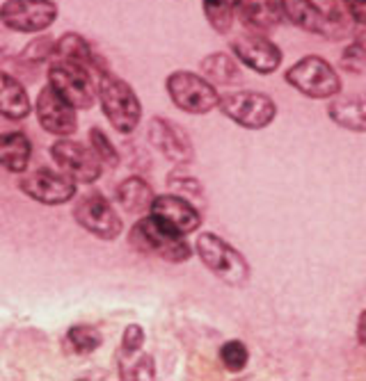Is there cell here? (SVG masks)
Here are the masks:
<instances>
[{
  "label": "cell",
  "mask_w": 366,
  "mask_h": 381,
  "mask_svg": "<svg viewBox=\"0 0 366 381\" xmlns=\"http://www.w3.org/2000/svg\"><path fill=\"white\" fill-rule=\"evenodd\" d=\"M128 244L142 256H154L165 263H186L192 249L181 233L158 222L154 215H145L128 231Z\"/></svg>",
  "instance_id": "obj_1"
},
{
  "label": "cell",
  "mask_w": 366,
  "mask_h": 381,
  "mask_svg": "<svg viewBox=\"0 0 366 381\" xmlns=\"http://www.w3.org/2000/svg\"><path fill=\"white\" fill-rule=\"evenodd\" d=\"M101 110L117 132L131 135L142 119V103L135 89L126 80L117 78L115 74H106L99 78V98Z\"/></svg>",
  "instance_id": "obj_2"
},
{
  "label": "cell",
  "mask_w": 366,
  "mask_h": 381,
  "mask_svg": "<svg viewBox=\"0 0 366 381\" xmlns=\"http://www.w3.org/2000/svg\"><path fill=\"white\" fill-rule=\"evenodd\" d=\"M48 82L69 106L76 110H89L99 98V82L94 80V74L76 62L53 55L48 62Z\"/></svg>",
  "instance_id": "obj_3"
},
{
  "label": "cell",
  "mask_w": 366,
  "mask_h": 381,
  "mask_svg": "<svg viewBox=\"0 0 366 381\" xmlns=\"http://www.w3.org/2000/svg\"><path fill=\"white\" fill-rule=\"evenodd\" d=\"M195 251L199 261L218 276L220 281L229 285H243L250 279V265L243 258L238 249H233L216 233H201L195 242Z\"/></svg>",
  "instance_id": "obj_4"
},
{
  "label": "cell",
  "mask_w": 366,
  "mask_h": 381,
  "mask_svg": "<svg viewBox=\"0 0 366 381\" xmlns=\"http://www.w3.org/2000/svg\"><path fill=\"white\" fill-rule=\"evenodd\" d=\"M165 89L172 103L179 110L188 112V115H209L220 103L216 85L209 82L204 76L192 74V71H174V74H170L165 80Z\"/></svg>",
  "instance_id": "obj_5"
},
{
  "label": "cell",
  "mask_w": 366,
  "mask_h": 381,
  "mask_svg": "<svg viewBox=\"0 0 366 381\" xmlns=\"http://www.w3.org/2000/svg\"><path fill=\"white\" fill-rule=\"evenodd\" d=\"M71 215H74L80 229L99 240L113 242L124 231V222H121L119 212L101 192H87L83 197H78Z\"/></svg>",
  "instance_id": "obj_6"
},
{
  "label": "cell",
  "mask_w": 366,
  "mask_h": 381,
  "mask_svg": "<svg viewBox=\"0 0 366 381\" xmlns=\"http://www.w3.org/2000/svg\"><path fill=\"white\" fill-rule=\"evenodd\" d=\"M282 16L307 33L334 37L343 23V9L328 0H279Z\"/></svg>",
  "instance_id": "obj_7"
},
{
  "label": "cell",
  "mask_w": 366,
  "mask_h": 381,
  "mask_svg": "<svg viewBox=\"0 0 366 381\" xmlns=\"http://www.w3.org/2000/svg\"><path fill=\"white\" fill-rule=\"evenodd\" d=\"M287 82L309 98H332L341 91V78L337 69L316 55L296 62L287 71Z\"/></svg>",
  "instance_id": "obj_8"
},
{
  "label": "cell",
  "mask_w": 366,
  "mask_h": 381,
  "mask_svg": "<svg viewBox=\"0 0 366 381\" xmlns=\"http://www.w3.org/2000/svg\"><path fill=\"white\" fill-rule=\"evenodd\" d=\"M218 108L233 123L250 130L266 128L268 123H272L274 115H277L274 101L261 94V91H231L227 96H220Z\"/></svg>",
  "instance_id": "obj_9"
},
{
  "label": "cell",
  "mask_w": 366,
  "mask_h": 381,
  "mask_svg": "<svg viewBox=\"0 0 366 381\" xmlns=\"http://www.w3.org/2000/svg\"><path fill=\"white\" fill-rule=\"evenodd\" d=\"M57 14L55 0H5L0 5V23L23 35L44 33L55 23Z\"/></svg>",
  "instance_id": "obj_10"
},
{
  "label": "cell",
  "mask_w": 366,
  "mask_h": 381,
  "mask_svg": "<svg viewBox=\"0 0 366 381\" xmlns=\"http://www.w3.org/2000/svg\"><path fill=\"white\" fill-rule=\"evenodd\" d=\"M18 190L42 205H65L76 197V181L65 171L42 167L26 174L18 181Z\"/></svg>",
  "instance_id": "obj_11"
},
{
  "label": "cell",
  "mask_w": 366,
  "mask_h": 381,
  "mask_svg": "<svg viewBox=\"0 0 366 381\" xmlns=\"http://www.w3.org/2000/svg\"><path fill=\"white\" fill-rule=\"evenodd\" d=\"M50 158L55 160L60 171H65L67 176L83 185L96 183L101 178V174H104V164L99 162L92 149L69 137H60L50 147Z\"/></svg>",
  "instance_id": "obj_12"
},
{
  "label": "cell",
  "mask_w": 366,
  "mask_h": 381,
  "mask_svg": "<svg viewBox=\"0 0 366 381\" xmlns=\"http://www.w3.org/2000/svg\"><path fill=\"white\" fill-rule=\"evenodd\" d=\"M33 112L37 115L39 126H42L48 135L69 137V135H74L76 128H78L76 108L69 106V103L60 96L50 85H44L42 91L37 94Z\"/></svg>",
  "instance_id": "obj_13"
},
{
  "label": "cell",
  "mask_w": 366,
  "mask_h": 381,
  "mask_svg": "<svg viewBox=\"0 0 366 381\" xmlns=\"http://www.w3.org/2000/svg\"><path fill=\"white\" fill-rule=\"evenodd\" d=\"M147 137H149V144L160 153V156H165L174 164H190L192 158H195L192 140L188 137V132L172 119L154 117L149 121Z\"/></svg>",
  "instance_id": "obj_14"
},
{
  "label": "cell",
  "mask_w": 366,
  "mask_h": 381,
  "mask_svg": "<svg viewBox=\"0 0 366 381\" xmlns=\"http://www.w3.org/2000/svg\"><path fill=\"white\" fill-rule=\"evenodd\" d=\"M231 53L248 69L263 76L277 71L282 64V50L259 33H250L231 39Z\"/></svg>",
  "instance_id": "obj_15"
},
{
  "label": "cell",
  "mask_w": 366,
  "mask_h": 381,
  "mask_svg": "<svg viewBox=\"0 0 366 381\" xmlns=\"http://www.w3.org/2000/svg\"><path fill=\"white\" fill-rule=\"evenodd\" d=\"M149 215H154L158 222L170 226L172 231L181 235L195 233L201 226V215L186 197H181L177 192L170 194H156L154 203H151Z\"/></svg>",
  "instance_id": "obj_16"
},
{
  "label": "cell",
  "mask_w": 366,
  "mask_h": 381,
  "mask_svg": "<svg viewBox=\"0 0 366 381\" xmlns=\"http://www.w3.org/2000/svg\"><path fill=\"white\" fill-rule=\"evenodd\" d=\"M233 16L254 33H270L282 23L279 0H231Z\"/></svg>",
  "instance_id": "obj_17"
},
{
  "label": "cell",
  "mask_w": 366,
  "mask_h": 381,
  "mask_svg": "<svg viewBox=\"0 0 366 381\" xmlns=\"http://www.w3.org/2000/svg\"><path fill=\"white\" fill-rule=\"evenodd\" d=\"M55 55L76 62V64L85 67L94 76H106L110 74V69L106 64V59L101 57L94 48L89 46V41L85 37H80L78 33H65L60 39H55Z\"/></svg>",
  "instance_id": "obj_18"
},
{
  "label": "cell",
  "mask_w": 366,
  "mask_h": 381,
  "mask_svg": "<svg viewBox=\"0 0 366 381\" xmlns=\"http://www.w3.org/2000/svg\"><path fill=\"white\" fill-rule=\"evenodd\" d=\"M30 112H33V101L26 87L12 74L0 71V117L7 121H23Z\"/></svg>",
  "instance_id": "obj_19"
},
{
  "label": "cell",
  "mask_w": 366,
  "mask_h": 381,
  "mask_svg": "<svg viewBox=\"0 0 366 381\" xmlns=\"http://www.w3.org/2000/svg\"><path fill=\"white\" fill-rule=\"evenodd\" d=\"M30 158H33V144L26 132H0V167L9 174H26Z\"/></svg>",
  "instance_id": "obj_20"
},
{
  "label": "cell",
  "mask_w": 366,
  "mask_h": 381,
  "mask_svg": "<svg viewBox=\"0 0 366 381\" xmlns=\"http://www.w3.org/2000/svg\"><path fill=\"white\" fill-rule=\"evenodd\" d=\"M115 197L126 212L147 215L151 203H154V199H156V192L142 176H128L117 185Z\"/></svg>",
  "instance_id": "obj_21"
},
{
  "label": "cell",
  "mask_w": 366,
  "mask_h": 381,
  "mask_svg": "<svg viewBox=\"0 0 366 381\" xmlns=\"http://www.w3.org/2000/svg\"><path fill=\"white\" fill-rule=\"evenodd\" d=\"M330 119L353 132H366V94L341 96L330 103Z\"/></svg>",
  "instance_id": "obj_22"
},
{
  "label": "cell",
  "mask_w": 366,
  "mask_h": 381,
  "mask_svg": "<svg viewBox=\"0 0 366 381\" xmlns=\"http://www.w3.org/2000/svg\"><path fill=\"white\" fill-rule=\"evenodd\" d=\"M201 76L209 82H216V85H236L240 82V67L238 59L227 53H211L201 59Z\"/></svg>",
  "instance_id": "obj_23"
},
{
  "label": "cell",
  "mask_w": 366,
  "mask_h": 381,
  "mask_svg": "<svg viewBox=\"0 0 366 381\" xmlns=\"http://www.w3.org/2000/svg\"><path fill=\"white\" fill-rule=\"evenodd\" d=\"M65 343L74 354L89 356L104 345V334H101L94 324H74V326H69Z\"/></svg>",
  "instance_id": "obj_24"
},
{
  "label": "cell",
  "mask_w": 366,
  "mask_h": 381,
  "mask_svg": "<svg viewBox=\"0 0 366 381\" xmlns=\"http://www.w3.org/2000/svg\"><path fill=\"white\" fill-rule=\"evenodd\" d=\"M117 365H119L121 379H154L156 377L154 358H151L149 354H142V349L135 354H121L119 352Z\"/></svg>",
  "instance_id": "obj_25"
},
{
  "label": "cell",
  "mask_w": 366,
  "mask_h": 381,
  "mask_svg": "<svg viewBox=\"0 0 366 381\" xmlns=\"http://www.w3.org/2000/svg\"><path fill=\"white\" fill-rule=\"evenodd\" d=\"M201 7H204V14L209 25L220 35H227L233 25V7L231 0H201Z\"/></svg>",
  "instance_id": "obj_26"
},
{
  "label": "cell",
  "mask_w": 366,
  "mask_h": 381,
  "mask_svg": "<svg viewBox=\"0 0 366 381\" xmlns=\"http://www.w3.org/2000/svg\"><path fill=\"white\" fill-rule=\"evenodd\" d=\"M87 140H89V149H92V153L99 158V162L101 164H106V167H110V169H117L119 167V151L115 149V144L110 142V137L106 135L104 130H101L99 126H94V128H89V132H87Z\"/></svg>",
  "instance_id": "obj_27"
},
{
  "label": "cell",
  "mask_w": 366,
  "mask_h": 381,
  "mask_svg": "<svg viewBox=\"0 0 366 381\" xmlns=\"http://www.w3.org/2000/svg\"><path fill=\"white\" fill-rule=\"evenodd\" d=\"M220 361L225 365L229 373H240L243 368L248 365L250 361V352L245 343L240 341H227L225 345L220 347Z\"/></svg>",
  "instance_id": "obj_28"
},
{
  "label": "cell",
  "mask_w": 366,
  "mask_h": 381,
  "mask_svg": "<svg viewBox=\"0 0 366 381\" xmlns=\"http://www.w3.org/2000/svg\"><path fill=\"white\" fill-rule=\"evenodd\" d=\"M55 55V39L53 37H37L23 48L21 59L26 64H42V62H50V57Z\"/></svg>",
  "instance_id": "obj_29"
},
{
  "label": "cell",
  "mask_w": 366,
  "mask_h": 381,
  "mask_svg": "<svg viewBox=\"0 0 366 381\" xmlns=\"http://www.w3.org/2000/svg\"><path fill=\"white\" fill-rule=\"evenodd\" d=\"M341 69L360 74L366 69V35H360L353 44L343 50L341 55Z\"/></svg>",
  "instance_id": "obj_30"
},
{
  "label": "cell",
  "mask_w": 366,
  "mask_h": 381,
  "mask_svg": "<svg viewBox=\"0 0 366 381\" xmlns=\"http://www.w3.org/2000/svg\"><path fill=\"white\" fill-rule=\"evenodd\" d=\"M145 347V329L140 324H128L121 334V345H119V352L121 354H135L140 349Z\"/></svg>",
  "instance_id": "obj_31"
},
{
  "label": "cell",
  "mask_w": 366,
  "mask_h": 381,
  "mask_svg": "<svg viewBox=\"0 0 366 381\" xmlns=\"http://www.w3.org/2000/svg\"><path fill=\"white\" fill-rule=\"evenodd\" d=\"M170 188L181 197L183 194H201V185L188 176H170Z\"/></svg>",
  "instance_id": "obj_32"
},
{
  "label": "cell",
  "mask_w": 366,
  "mask_h": 381,
  "mask_svg": "<svg viewBox=\"0 0 366 381\" xmlns=\"http://www.w3.org/2000/svg\"><path fill=\"white\" fill-rule=\"evenodd\" d=\"M345 9H348L350 18L366 25V0H345Z\"/></svg>",
  "instance_id": "obj_33"
},
{
  "label": "cell",
  "mask_w": 366,
  "mask_h": 381,
  "mask_svg": "<svg viewBox=\"0 0 366 381\" xmlns=\"http://www.w3.org/2000/svg\"><path fill=\"white\" fill-rule=\"evenodd\" d=\"M357 341L366 347V311L360 315V320H357Z\"/></svg>",
  "instance_id": "obj_34"
}]
</instances>
